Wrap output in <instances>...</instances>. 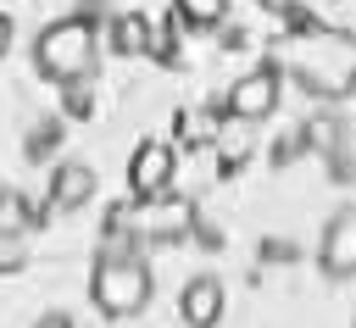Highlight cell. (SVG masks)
<instances>
[{"label": "cell", "instance_id": "cell-1", "mask_svg": "<svg viewBox=\"0 0 356 328\" xmlns=\"http://www.w3.org/2000/svg\"><path fill=\"white\" fill-rule=\"evenodd\" d=\"M284 72L312 95V100H345L356 89V33L345 28H306L289 39Z\"/></svg>", "mask_w": 356, "mask_h": 328}, {"label": "cell", "instance_id": "cell-2", "mask_svg": "<svg viewBox=\"0 0 356 328\" xmlns=\"http://www.w3.org/2000/svg\"><path fill=\"white\" fill-rule=\"evenodd\" d=\"M150 289H156V278H150V261H145L139 239H106V250L95 256V272H89L95 311L111 317V322H128L150 306Z\"/></svg>", "mask_w": 356, "mask_h": 328}, {"label": "cell", "instance_id": "cell-3", "mask_svg": "<svg viewBox=\"0 0 356 328\" xmlns=\"http://www.w3.org/2000/svg\"><path fill=\"white\" fill-rule=\"evenodd\" d=\"M95 56H100V28H95V17H83V11L56 17V22H44V28L33 33V67H39V78H50V83H61V89L89 83Z\"/></svg>", "mask_w": 356, "mask_h": 328}, {"label": "cell", "instance_id": "cell-4", "mask_svg": "<svg viewBox=\"0 0 356 328\" xmlns=\"http://www.w3.org/2000/svg\"><path fill=\"white\" fill-rule=\"evenodd\" d=\"M278 95H284V61H261V67H250L245 78H234L222 111H228L234 122H267V117L278 111Z\"/></svg>", "mask_w": 356, "mask_h": 328}, {"label": "cell", "instance_id": "cell-5", "mask_svg": "<svg viewBox=\"0 0 356 328\" xmlns=\"http://www.w3.org/2000/svg\"><path fill=\"white\" fill-rule=\"evenodd\" d=\"M317 267L328 284H350L356 278V200L339 206L328 222H323V239H317Z\"/></svg>", "mask_w": 356, "mask_h": 328}, {"label": "cell", "instance_id": "cell-6", "mask_svg": "<svg viewBox=\"0 0 356 328\" xmlns=\"http://www.w3.org/2000/svg\"><path fill=\"white\" fill-rule=\"evenodd\" d=\"M172 172H178L172 145H167V139H145V145L134 150V161H128V189H134V200H161V195L172 189Z\"/></svg>", "mask_w": 356, "mask_h": 328}, {"label": "cell", "instance_id": "cell-7", "mask_svg": "<svg viewBox=\"0 0 356 328\" xmlns=\"http://www.w3.org/2000/svg\"><path fill=\"white\" fill-rule=\"evenodd\" d=\"M222 306H228V295H222V278H211V272H195V278L178 289V317H184V328H217V322H222Z\"/></svg>", "mask_w": 356, "mask_h": 328}, {"label": "cell", "instance_id": "cell-8", "mask_svg": "<svg viewBox=\"0 0 356 328\" xmlns=\"http://www.w3.org/2000/svg\"><path fill=\"white\" fill-rule=\"evenodd\" d=\"M89 195H95V172L83 161H61L50 172V211H78L89 206Z\"/></svg>", "mask_w": 356, "mask_h": 328}, {"label": "cell", "instance_id": "cell-9", "mask_svg": "<svg viewBox=\"0 0 356 328\" xmlns=\"http://www.w3.org/2000/svg\"><path fill=\"white\" fill-rule=\"evenodd\" d=\"M111 44L122 50V56H145L150 50V22L134 11V17H111Z\"/></svg>", "mask_w": 356, "mask_h": 328}, {"label": "cell", "instance_id": "cell-10", "mask_svg": "<svg viewBox=\"0 0 356 328\" xmlns=\"http://www.w3.org/2000/svg\"><path fill=\"white\" fill-rule=\"evenodd\" d=\"M172 17L184 22V28H217L222 17H228V0H172Z\"/></svg>", "mask_w": 356, "mask_h": 328}, {"label": "cell", "instance_id": "cell-11", "mask_svg": "<svg viewBox=\"0 0 356 328\" xmlns=\"http://www.w3.org/2000/svg\"><path fill=\"white\" fill-rule=\"evenodd\" d=\"M22 267H28V233L0 222V278H11V272H22Z\"/></svg>", "mask_w": 356, "mask_h": 328}, {"label": "cell", "instance_id": "cell-12", "mask_svg": "<svg viewBox=\"0 0 356 328\" xmlns=\"http://www.w3.org/2000/svg\"><path fill=\"white\" fill-rule=\"evenodd\" d=\"M261 11H273V17H295V0H256Z\"/></svg>", "mask_w": 356, "mask_h": 328}, {"label": "cell", "instance_id": "cell-13", "mask_svg": "<svg viewBox=\"0 0 356 328\" xmlns=\"http://www.w3.org/2000/svg\"><path fill=\"white\" fill-rule=\"evenodd\" d=\"M33 328H72V317H67V311H44Z\"/></svg>", "mask_w": 356, "mask_h": 328}, {"label": "cell", "instance_id": "cell-14", "mask_svg": "<svg viewBox=\"0 0 356 328\" xmlns=\"http://www.w3.org/2000/svg\"><path fill=\"white\" fill-rule=\"evenodd\" d=\"M6 50H11V17L0 11V56H6Z\"/></svg>", "mask_w": 356, "mask_h": 328}]
</instances>
